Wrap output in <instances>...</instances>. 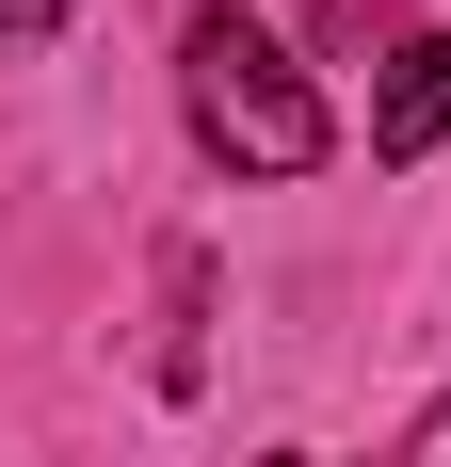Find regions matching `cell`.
Instances as JSON below:
<instances>
[{
    "mask_svg": "<svg viewBox=\"0 0 451 467\" xmlns=\"http://www.w3.org/2000/svg\"><path fill=\"white\" fill-rule=\"evenodd\" d=\"M178 113H194L210 161H242V178H307V161H322L307 65H290L242 0H194V33H178Z\"/></svg>",
    "mask_w": 451,
    "mask_h": 467,
    "instance_id": "obj_1",
    "label": "cell"
},
{
    "mask_svg": "<svg viewBox=\"0 0 451 467\" xmlns=\"http://www.w3.org/2000/svg\"><path fill=\"white\" fill-rule=\"evenodd\" d=\"M435 130H451V33H404L371 81V161H419Z\"/></svg>",
    "mask_w": 451,
    "mask_h": 467,
    "instance_id": "obj_2",
    "label": "cell"
},
{
    "mask_svg": "<svg viewBox=\"0 0 451 467\" xmlns=\"http://www.w3.org/2000/svg\"><path fill=\"white\" fill-rule=\"evenodd\" d=\"M81 0H0V48H33V33H65Z\"/></svg>",
    "mask_w": 451,
    "mask_h": 467,
    "instance_id": "obj_3",
    "label": "cell"
},
{
    "mask_svg": "<svg viewBox=\"0 0 451 467\" xmlns=\"http://www.w3.org/2000/svg\"><path fill=\"white\" fill-rule=\"evenodd\" d=\"M404 467H451V387L419 403V435H404Z\"/></svg>",
    "mask_w": 451,
    "mask_h": 467,
    "instance_id": "obj_4",
    "label": "cell"
},
{
    "mask_svg": "<svg viewBox=\"0 0 451 467\" xmlns=\"http://www.w3.org/2000/svg\"><path fill=\"white\" fill-rule=\"evenodd\" d=\"M274 467H307V451H274Z\"/></svg>",
    "mask_w": 451,
    "mask_h": 467,
    "instance_id": "obj_5",
    "label": "cell"
}]
</instances>
